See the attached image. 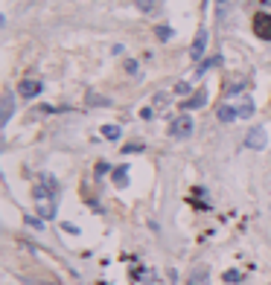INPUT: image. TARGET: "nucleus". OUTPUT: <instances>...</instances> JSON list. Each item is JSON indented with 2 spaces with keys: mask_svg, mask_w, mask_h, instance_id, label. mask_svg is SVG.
Masks as SVG:
<instances>
[{
  "mask_svg": "<svg viewBox=\"0 0 271 285\" xmlns=\"http://www.w3.org/2000/svg\"><path fill=\"white\" fill-rule=\"evenodd\" d=\"M216 3H224V0H216Z\"/></svg>",
  "mask_w": 271,
  "mask_h": 285,
  "instance_id": "b1692460",
  "label": "nucleus"
},
{
  "mask_svg": "<svg viewBox=\"0 0 271 285\" xmlns=\"http://www.w3.org/2000/svg\"><path fill=\"white\" fill-rule=\"evenodd\" d=\"M242 279V271H224V282L230 285V282H239Z\"/></svg>",
  "mask_w": 271,
  "mask_h": 285,
  "instance_id": "6ab92c4d",
  "label": "nucleus"
},
{
  "mask_svg": "<svg viewBox=\"0 0 271 285\" xmlns=\"http://www.w3.org/2000/svg\"><path fill=\"white\" fill-rule=\"evenodd\" d=\"M38 215H41V218H53V215H56V201H53V198L38 201Z\"/></svg>",
  "mask_w": 271,
  "mask_h": 285,
  "instance_id": "9b49d317",
  "label": "nucleus"
},
{
  "mask_svg": "<svg viewBox=\"0 0 271 285\" xmlns=\"http://www.w3.org/2000/svg\"><path fill=\"white\" fill-rule=\"evenodd\" d=\"M126 70H129V73H137V61H126Z\"/></svg>",
  "mask_w": 271,
  "mask_h": 285,
  "instance_id": "5701e85b",
  "label": "nucleus"
},
{
  "mask_svg": "<svg viewBox=\"0 0 271 285\" xmlns=\"http://www.w3.org/2000/svg\"><path fill=\"white\" fill-rule=\"evenodd\" d=\"M245 146H248V149H257V152H262V149L268 146V134H265V128H251V131H248Z\"/></svg>",
  "mask_w": 271,
  "mask_h": 285,
  "instance_id": "7ed1b4c3",
  "label": "nucleus"
},
{
  "mask_svg": "<svg viewBox=\"0 0 271 285\" xmlns=\"http://www.w3.org/2000/svg\"><path fill=\"white\" fill-rule=\"evenodd\" d=\"M251 114H254V102H242V105H239V117H251Z\"/></svg>",
  "mask_w": 271,
  "mask_h": 285,
  "instance_id": "a211bd4d",
  "label": "nucleus"
},
{
  "mask_svg": "<svg viewBox=\"0 0 271 285\" xmlns=\"http://www.w3.org/2000/svg\"><path fill=\"white\" fill-rule=\"evenodd\" d=\"M219 64H222V56H213V59H207V61H204V64L199 67V73H207L210 67H219Z\"/></svg>",
  "mask_w": 271,
  "mask_h": 285,
  "instance_id": "2eb2a0df",
  "label": "nucleus"
},
{
  "mask_svg": "<svg viewBox=\"0 0 271 285\" xmlns=\"http://www.w3.org/2000/svg\"><path fill=\"white\" fill-rule=\"evenodd\" d=\"M102 137L105 140H120L123 137V128L120 125H102Z\"/></svg>",
  "mask_w": 271,
  "mask_h": 285,
  "instance_id": "ddd939ff",
  "label": "nucleus"
},
{
  "mask_svg": "<svg viewBox=\"0 0 271 285\" xmlns=\"http://www.w3.org/2000/svg\"><path fill=\"white\" fill-rule=\"evenodd\" d=\"M187 285H210V268H204V265H199L196 271H189V276H187Z\"/></svg>",
  "mask_w": 271,
  "mask_h": 285,
  "instance_id": "423d86ee",
  "label": "nucleus"
},
{
  "mask_svg": "<svg viewBox=\"0 0 271 285\" xmlns=\"http://www.w3.org/2000/svg\"><path fill=\"white\" fill-rule=\"evenodd\" d=\"M24 221H26V227H32V230H41V218H38V215H24Z\"/></svg>",
  "mask_w": 271,
  "mask_h": 285,
  "instance_id": "f3484780",
  "label": "nucleus"
},
{
  "mask_svg": "<svg viewBox=\"0 0 271 285\" xmlns=\"http://www.w3.org/2000/svg\"><path fill=\"white\" fill-rule=\"evenodd\" d=\"M12 114H15V99L12 93H3V119H0V125H9Z\"/></svg>",
  "mask_w": 271,
  "mask_h": 285,
  "instance_id": "1a4fd4ad",
  "label": "nucleus"
},
{
  "mask_svg": "<svg viewBox=\"0 0 271 285\" xmlns=\"http://www.w3.org/2000/svg\"><path fill=\"white\" fill-rule=\"evenodd\" d=\"M175 93H189V84L187 82H178L175 84Z\"/></svg>",
  "mask_w": 271,
  "mask_h": 285,
  "instance_id": "412c9836",
  "label": "nucleus"
},
{
  "mask_svg": "<svg viewBox=\"0 0 271 285\" xmlns=\"http://www.w3.org/2000/svg\"><path fill=\"white\" fill-rule=\"evenodd\" d=\"M204 47H207V29L201 26L199 32H196V41H192V47H189V59L199 61L201 56H204Z\"/></svg>",
  "mask_w": 271,
  "mask_h": 285,
  "instance_id": "39448f33",
  "label": "nucleus"
},
{
  "mask_svg": "<svg viewBox=\"0 0 271 285\" xmlns=\"http://www.w3.org/2000/svg\"><path fill=\"white\" fill-rule=\"evenodd\" d=\"M265 3H268V6H271V0H265Z\"/></svg>",
  "mask_w": 271,
  "mask_h": 285,
  "instance_id": "393cba45",
  "label": "nucleus"
},
{
  "mask_svg": "<svg viewBox=\"0 0 271 285\" xmlns=\"http://www.w3.org/2000/svg\"><path fill=\"white\" fill-rule=\"evenodd\" d=\"M204 102H207V90H204V87H199V90L189 96V99H187V102H184L181 108H184V114H187V111H196V108H201Z\"/></svg>",
  "mask_w": 271,
  "mask_h": 285,
  "instance_id": "0eeeda50",
  "label": "nucleus"
},
{
  "mask_svg": "<svg viewBox=\"0 0 271 285\" xmlns=\"http://www.w3.org/2000/svg\"><path fill=\"white\" fill-rule=\"evenodd\" d=\"M88 105L108 108V105H111V99H108V96H99V93H88Z\"/></svg>",
  "mask_w": 271,
  "mask_h": 285,
  "instance_id": "4468645a",
  "label": "nucleus"
},
{
  "mask_svg": "<svg viewBox=\"0 0 271 285\" xmlns=\"http://www.w3.org/2000/svg\"><path fill=\"white\" fill-rule=\"evenodd\" d=\"M134 6H137V9H140L143 15H154L161 3H158V0H134Z\"/></svg>",
  "mask_w": 271,
  "mask_h": 285,
  "instance_id": "f8f14e48",
  "label": "nucleus"
},
{
  "mask_svg": "<svg viewBox=\"0 0 271 285\" xmlns=\"http://www.w3.org/2000/svg\"><path fill=\"white\" fill-rule=\"evenodd\" d=\"M41 90H44V84L38 82V79H24V82L18 84V93H21V99H35Z\"/></svg>",
  "mask_w": 271,
  "mask_h": 285,
  "instance_id": "20e7f679",
  "label": "nucleus"
},
{
  "mask_svg": "<svg viewBox=\"0 0 271 285\" xmlns=\"http://www.w3.org/2000/svg\"><path fill=\"white\" fill-rule=\"evenodd\" d=\"M251 26H254V35L259 41H271V12H257Z\"/></svg>",
  "mask_w": 271,
  "mask_h": 285,
  "instance_id": "f257e3e1",
  "label": "nucleus"
},
{
  "mask_svg": "<svg viewBox=\"0 0 271 285\" xmlns=\"http://www.w3.org/2000/svg\"><path fill=\"white\" fill-rule=\"evenodd\" d=\"M111 178H114V186H120V189H126V186H129V166H117V169H114V175H111Z\"/></svg>",
  "mask_w": 271,
  "mask_h": 285,
  "instance_id": "9d476101",
  "label": "nucleus"
},
{
  "mask_svg": "<svg viewBox=\"0 0 271 285\" xmlns=\"http://www.w3.org/2000/svg\"><path fill=\"white\" fill-rule=\"evenodd\" d=\"M154 35L161 38V41H169L175 32H172V26H158V29H154Z\"/></svg>",
  "mask_w": 271,
  "mask_h": 285,
  "instance_id": "dca6fc26",
  "label": "nucleus"
},
{
  "mask_svg": "<svg viewBox=\"0 0 271 285\" xmlns=\"http://www.w3.org/2000/svg\"><path fill=\"white\" fill-rule=\"evenodd\" d=\"M216 117H219V122H234V119H239V108L222 105L219 111H216Z\"/></svg>",
  "mask_w": 271,
  "mask_h": 285,
  "instance_id": "6e6552de",
  "label": "nucleus"
},
{
  "mask_svg": "<svg viewBox=\"0 0 271 285\" xmlns=\"http://www.w3.org/2000/svg\"><path fill=\"white\" fill-rule=\"evenodd\" d=\"M169 134L175 137V140H184L192 134V117L189 114H181V117L172 119V125H169Z\"/></svg>",
  "mask_w": 271,
  "mask_h": 285,
  "instance_id": "f03ea898",
  "label": "nucleus"
},
{
  "mask_svg": "<svg viewBox=\"0 0 271 285\" xmlns=\"http://www.w3.org/2000/svg\"><path fill=\"white\" fill-rule=\"evenodd\" d=\"M61 227H64V233H70V236H76V233H79V227H76V224H61Z\"/></svg>",
  "mask_w": 271,
  "mask_h": 285,
  "instance_id": "4be33fe9",
  "label": "nucleus"
},
{
  "mask_svg": "<svg viewBox=\"0 0 271 285\" xmlns=\"http://www.w3.org/2000/svg\"><path fill=\"white\" fill-rule=\"evenodd\" d=\"M126 155H134V152H143V142H129L126 149H123Z\"/></svg>",
  "mask_w": 271,
  "mask_h": 285,
  "instance_id": "aec40b11",
  "label": "nucleus"
}]
</instances>
